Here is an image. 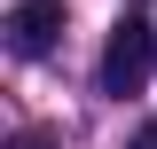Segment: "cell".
I'll return each instance as SVG.
<instances>
[{
	"instance_id": "cell-1",
	"label": "cell",
	"mask_w": 157,
	"mask_h": 149,
	"mask_svg": "<svg viewBox=\"0 0 157 149\" xmlns=\"http://www.w3.org/2000/svg\"><path fill=\"white\" fill-rule=\"evenodd\" d=\"M149 71H157V32L141 16H118V32H110V47H102V94H141L149 86Z\"/></svg>"
},
{
	"instance_id": "cell-3",
	"label": "cell",
	"mask_w": 157,
	"mask_h": 149,
	"mask_svg": "<svg viewBox=\"0 0 157 149\" xmlns=\"http://www.w3.org/2000/svg\"><path fill=\"white\" fill-rule=\"evenodd\" d=\"M16 149H55V133H39V126H32V133H16Z\"/></svg>"
},
{
	"instance_id": "cell-2",
	"label": "cell",
	"mask_w": 157,
	"mask_h": 149,
	"mask_svg": "<svg viewBox=\"0 0 157 149\" xmlns=\"http://www.w3.org/2000/svg\"><path fill=\"white\" fill-rule=\"evenodd\" d=\"M63 39V0H16L8 8V47L16 55H47Z\"/></svg>"
},
{
	"instance_id": "cell-4",
	"label": "cell",
	"mask_w": 157,
	"mask_h": 149,
	"mask_svg": "<svg viewBox=\"0 0 157 149\" xmlns=\"http://www.w3.org/2000/svg\"><path fill=\"white\" fill-rule=\"evenodd\" d=\"M134 149H157V118H149V126H141V133H134Z\"/></svg>"
}]
</instances>
